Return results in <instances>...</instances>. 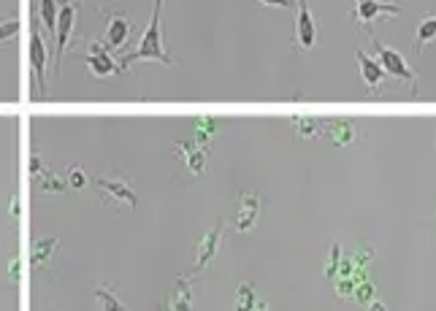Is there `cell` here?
<instances>
[{
	"label": "cell",
	"instance_id": "24",
	"mask_svg": "<svg viewBox=\"0 0 436 311\" xmlns=\"http://www.w3.org/2000/svg\"><path fill=\"white\" fill-rule=\"evenodd\" d=\"M352 298L358 301V303H364V306H368L371 301H374V282L366 276V279H361L358 285H355V292H352Z\"/></svg>",
	"mask_w": 436,
	"mask_h": 311
},
{
	"label": "cell",
	"instance_id": "26",
	"mask_svg": "<svg viewBox=\"0 0 436 311\" xmlns=\"http://www.w3.org/2000/svg\"><path fill=\"white\" fill-rule=\"evenodd\" d=\"M352 292H355V279H352V276H339V282H336V295H339V298H352Z\"/></svg>",
	"mask_w": 436,
	"mask_h": 311
},
{
	"label": "cell",
	"instance_id": "16",
	"mask_svg": "<svg viewBox=\"0 0 436 311\" xmlns=\"http://www.w3.org/2000/svg\"><path fill=\"white\" fill-rule=\"evenodd\" d=\"M30 170H33V176L38 179L36 184H38V190H44V192H63L65 190V179H60V176H54L49 168H41V160L38 157H33L30 160Z\"/></svg>",
	"mask_w": 436,
	"mask_h": 311
},
{
	"label": "cell",
	"instance_id": "6",
	"mask_svg": "<svg viewBox=\"0 0 436 311\" xmlns=\"http://www.w3.org/2000/svg\"><path fill=\"white\" fill-rule=\"evenodd\" d=\"M95 187H98V192H100L106 200H111L114 206H127V209H136V203H139L136 192H133V187H130L125 179L95 176Z\"/></svg>",
	"mask_w": 436,
	"mask_h": 311
},
{
	"label": "cell",
	"instance_id": "1",
	"mask_svg": "<svg viewBox=\"0 0 436 311\" xmlns=\"http://www.w3.org/2000/svg\"><path fill=\"white\" fill-rule=\"evenodd\" d=\"M163 3H166V0H155V6H152V19H149V27H146V33L141 35V41H139V49L122 57L120 71H127V68H130L133 63H139V60H155V63H163V65H173L171 54L166 51V44H163V27H160Z\"/></svg>",
	"mask_w": 436,
	"mask_h": 311
},
{
	"label": "cell",
	"instance_id": "18",
	"mask_svg": "<svg viewBox=\"0 0 436 311\" xmlns=\"http://www.w3.org/2000/svg\"><path fill=\"white\" fill-rule=\"evenodd\" d=\"M215 136H217V120H212V117H198L195 120V144L201 146V149L209 152Z\"/></svg>",
	"mask_w": 436,
	"mask_h": 311
},
{
	"label": "cell",
	"instance_id": "23",
	"mask_svg": "<svg viewBox=\"0 0 436 311\" xmlns=\"http://www.w3.org/2000/svg\"><path fill=\"white\" fill-rule=\"evenodd\" d=\"M255 289H252V285H239V289H236V311H252V306H255Z\"/></svg>",
	"mask_w": 436,
	"mask_h": 311
},
{
	"label": "cell",
	"instance_id": "29",
	"mask_svg": "<svg viewBox=\"0 0 436 311\" xmlns=\"http://www.w3.org/2000/svg\"><path fill=\"white\" fill-rule=\"evenodd\" d=\"M260 6H268V8H293L295 0H258Z\"/></svg>",
	"mask_w": 436,
	"mask_h": 311
},
{
	"label": "cell",
	"instance_id": "7",
	"mask_svg": "<svg viewBox=\"0 0 436 311\" xmlns=\"http://www.w3.org/2000/svg\"><path fill=\"white\" fill-rule=\"evenodd\" d=\"M47 63H49V51L44 44V35L38 27L30 30V68H33V79H36V87L38 93H47Z\"/></svg>",
	"mask_w": 436,
	"mask_h": 311
},
{
	"label": "cell",
	"instance_id": "9",
	"mask_svg": "<svg viewBox=\"0 0 436 311\" xmlns=\"http://www.w3.org/2000/svg\"><path fill=\"white\" fill-rule=\"evenodd\" d=\"M222 233H225V225L217 222V228H212V230L201 239V244H198V257H195V268H193V273L187 276L190 282H193L201 271H206V265L215 260V255H217V249H219V241H222Z\"/></svg>",
	"mask_w": 436,
	"mask_h": 311
},
{
	"label": "cell",
	"instance_id": "27",
	"mask_svg": "<svg viewBox=\"0 0 436 311\" xmlns=\"http://www.w3.org/2000/svg\"><path fill=\"white\" fill-rule=\"evenodd\" d=\"M17 33H20V22H17V19H6V22H0V44L8 41V38H14Z\"/></svg>",
	"mask_w": 436,
	"mask_h": 311
},
{
	"label": "cell",
	"instance_id": "28",
	"mask_svg": "<svg viewBox=\"0 0 436 311\" xmlns=\"http://www.w3.org/2000/svg\"><path fill=\"white\" fill-rule=\"evenodd\" d=\"M65 182L71 184L73 190H81V187L87 184V176H84V170H81V168L73 166L71 170H68V179H65Z\"/></svg>",
	"mask_w": 436,
	"mask_h": 311
},
{
	"label": "cell",
	"instance_id": "4",
	"mask_svg": "<svg viewBox=\"0 0 436 311\" xmlns=\"http://www.w3.org/2000/svg\"><path fill=\"white\" fill-rule=\"evenodd\" d=\"M100 17L106 19V41L103 44L109 49H114V51L127 47V41L136 33L133 19H127L122 11H106V8H100Z\"/></svg>",
	"mask_w": 436,
	"mask_h": 311
},
{
	"label": "cell",
	"instance_id": "17",
	"mask_svg": "<svg viewBox=\"0 0 436 311\" xmlns=\"http://www.w3.org/2000/svg\"><path fill=\"white\" fill-rule=\"evenodd\" d=\"M57 244L60 241L54 239H38L36 244H33V249H30V263H33V268H47L49 263H52V255L57 252Z\"/></svg>",
	"mask_w": 436,
	"mask_h": 311
},
{
	"label": "cell",
	"instance_id": "20",
	"mask_svg": "<svg viewBox=\"0 0 436 311\" xmlns=\"http://www.w3.org/2000/svg\"><path fill=\"white\" fill-rule=\"evenodd\" d=\"M57 14H60V3H57V0H38V17H41L44 30H47L49 35H54Z\"/></svg>",
	"mask_w": 436,
	"mask_h": 311
},
{
	"label": "cell",
	"instance_id": "11",
	"mask_svg": "<svg viewBox=\"0 0 436 311\" xmlns=\"http://www.w3.org/2000/svg\"><path fill=\"white\" fill-rule=\"evenodd\" d=\"M260 198L258 195H252V192H247L242 195V200H239V214H236V230L239 233H247V230H252L255 228V222H258V216H260Z\"/></svg>",
	"mask_w": 436,
	"mask_h": 311
},
{
	"label": "cell",
	"instance_id": "5",
	"mask_svg": "<svg viewBox=\"0 0 436 311\" xmlns=\"http://www.w3.org/2000/svg\"><path fill=\"white\" fill-rule=\"evenodd\" d=\"M295 8H298V17H295V30H293V47L298 51H309L317 41V24L309 11V0H298Z\"/></svg>",
	"mask_w": 436,
	"mask_h": 311
},
{
	"label": "cell",
	"instance_id": "12",
	"mask_svg": "<svg viewBox=\"0 0 436 311\" xmlns=\"http://www.w3.org/2000/svg\"><path fill=\"white\" fill-rule=\"evenodd\" d=\"M173 149L182 154L185 166H187V170L193 173L195 179L203 176V170H206V149H201L195 141H176Z\"/></svg>",
	"mask_w": 436,
	"mask_h": 311
},
{
	"label": "cell",
	"instance_id": "22",
	"mask_svg": "<svg viewBox=\"0 0 436 311\" xmlns=\"http://www.w3.org/2000/svg\"><path fill=\"white\" fill-rule=\"evenodd\" d=\"M290 125H293V130H295V136H301V138H315L317 133H320V122L317 120H312V117H293L290 120Z\"/></svg>",
	"mask_w": 436,
	"mask_h": 311
},
{
	"label": "cell",
	"instance_id": "32",
	"mask_svg": "<svg viewBox=\"0 0 436 311\" xmlns=\"http://www.w3.org/2000/svg\"><path fill=\"white\" fill-rule=\"evenodd\" d=\"M252 311H268V303H266V301H255Z\"/></svg>",
	"mask_w": 436,
	"mask_h": 311
},
{
	"label": "cell",
	"instance_id": "34",
	"mask_svg": "<svg viewBox=\"0 0 436 311\" xmlns=\"http://www.w3.org/2000/svg\"><path fill=\"white\" fill-rule=\"evenodd\" d=\"M355 3H364V0H355Z\"/></svg>",
	"mask_w": 436,
	"mask_h": 311
},
{
	"label": "cell",
	"instance_id": "2",
	"mask_svg": "<svg viewBox=\"0 0 436 311\" xmlns=\"http://www.w3.org/2000/svg\"><path fill=\"white\" fill-rule=\"evenodd\" d=\"M60 3V14H57V27H54V76H60L63 71V60H65V51L71 47L73 38V24H76V14H79V6L71 0H57Z\"/></svg>",
	"mask_w": 436,
	"mask_h": 311
},
{
	"label": "cell",
	"instance_id": "3",
	"mask_svg": "<svg viewBox=\"0 0 436 311\" xmlns=\"http://www.w3.org/2000/svg\"><path fill=\"white\" fill-rule=\"evenodd\" d=\"M371 41H374V49H377V63L382 65V71L388 73V76H396V79H401V81H407L410 87H412V93H417V73L414 68L396 51L393 47H385L374 33H371Z\"/></svg>",
	"mask_w": 436,
	"mask_h": 311
},
{
	"label": "cell",
	"instance_id": "33",
	"mask_svg": "<svg viewBox=\"0 0 436 311\" xmlns=\"http://www.w3.org/2000/svg\"><path fill=\"white\" fill-rule=\"evenodd\" d=\"M11 214L20 216V203H17V198H11Z\"/></svg>",
	"mask_w": 436,
	"mask_h": 311
},
{
	"label": "cell",
	"instance_id": "19",
	"mask_svg": "<svg viewBox=\"0 0 436 311\" xmlns=\"http://www.w3.org/2000/svg\"><path fill=\"white\" fill-rule=\"evenodd\" d=\"M434 38H436V14H428V17L420 22V27H417V35H414L412 49L420 54V51H426V47H428Z\"/></svg>",
	"mask_w": 436,
	"mask_h": 311
},
{
	"label": "cell",
	"instance_id": "13",
	"mask_svg": "<svg viewBox=\"0 0 436 311\" xmlns=\"http://www.w3.org/2000/svg\"><path fill=\"white\" fill-rule=\"evenodd\" d=\"M166 309L169 311H195V298H193V289H190V279H187V276H182V279L173 282Z\"/></svg>",
	"mask_w": 436,
	"mask_h": 311
},
{
	"label": "cell",
	"instance_id": "10",
	"mask_svg": "<svg viewBox=\"0 0 436 311\" xmlns=\"http://www.w3.org/2000/svg\"><path fill=\"white\" fill-rule=\"evenodd\" d=\"M87 68L95 73L98 79H106V76H114L120 73V65L111 60L109 47L103 41H93L90 44V54H87Z\"/></svg>",
	"mask_w": 436,
	"mask_h": 311
},
{
	"label": "cell",
	"instance_id": "8",
	"mask_svg": "<svg viewBox=\"0 0 436 311\" xmlns=\"http://www.w3.org/2000/svg\"><path fill=\"white\" fill-rule=\"evenodd\" d=\"M401 14V6L398 3H382V0H364L355 6L352 11V19L361 24V27H371V22L377 17H398Z\"/></svg>",
	"mask_w": 436,
	"mask_h": 311
},
{
	"label": "cell",
	"instance_id": "30",
	"mask_svg": "<svg viewBox=\"0 0 436 311\" xmlns=\"http://www.w3.org/2000/svg\"><path fill=\"white\" fill-rule=\"evenodd\" d=\"M8 273H11V282H14V285H17L20 279H22V276H20V260H17V257L11 260V268H8Z\"/></svg>",
	"mask_w": 436,
	"mask_h": 311
},
{
	"label": "cell",
	"instance_id": "14",
	"mask_svg": "<svg viewBox=\"0 0 436 311\" xmlns=\"http://www.w3.org/2000/svg\"><path fill=\"white\" fill-rule=\"evenodd\" d=\"M358 68H361V79L366 81L368 90H380L385 84V79H388V73L382 71V65L374 57H368L364 49H358Z\"/></svg>",
	"mask_w": 436,
	"mask_h": 311
},
{
	"label": "cell",
	"instance_id": "15",
	"mask_svg": "<svg viewBox=\"0 0 436 311\" xmlns=\"http://www.w3.org/2000/svg\"><path fill=\"white\" fill-rule=\"evenodd\" d=\"M322 127H325V133L334 138L336 146H350L358 141V127H355L352 120H328Z\"/></svg>",
	"mask_w": 436,
	"mask_h": 311
},
{
	"label": "cell",
	"instance_id": "31",
	"mask_svg": "<svg viewBox=\"0 0 436 311\" xmlns=\"http://www.w3.org/2000/svg\"><path fill=\"white\" fill-rule=\"evenodd\" d=\"M368 311H388V309H385V303H380V301H371V303H368Z\"/></svg>",
	"mask_w": 436,
	"mask_h": 311
},
{
	"label": "cell",
	"instance_id": "21",
	"mask_svg": "<svg viewBox=\"0 0 436 311\" xmlns=\"http://www.w3.org/2000/svg\"><path fill=\"white\" fill-rule=\"evenodd\" d=\"M95 301H98V306H100V311H127V306H125L120 298H117V292H114V289L98 287L95 289Z\"/></svg>",
	"mask_w": 436,
	"mask_h": 311
},
{
	"label": "cell",
	"instance_id": "25",
	"mask_svg": "<svg viewBox=\"0 0 436 311\" xmlns=\"http://www.w3.org/2000/svg\"><path fill=\"white\" fill-rule=\"evenodd\" d=\"M339 265H341V246L334 244V246H331V257H328V263H325V276L334 279V276L339 273Z\"/></svg>",
	"mask_w": 436,
	"mask_h": 311
}]
</instances>
